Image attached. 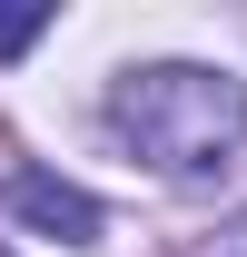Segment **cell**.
<instances>
[{
  "instance_id": "cell-1",
  "label": "cell",
  "mask_w": 247,
  "mask_h": 257,
  "mask_svg": "<svg viewBox=\"0 0 247 257\" xmlns=\"http://www.w3.org/2000/svg\"><path fill=\"white\" fill-rule=\"evenodd\" d=\"M109 139L158 178H227L247 168V79L208 60H149L109 89Z\"/></svg>"
},
{
  "instance_id": "cell-2",
  "label": "cell",
  "mask_w": 247,
  "mask_h": 257,
  "mask_svg": "<svg viewBox=\"0 0 247 257\" xmlns=\"http://www.w3.org/2000/svg\"><path fill=\"white\" fill-rule=\"evenodd\" d=\"M10 218H30L40 237L89 247V237H99V198H89V188H69V178H50V168H30V178H10Z\"/></svg>"
},
{
  "instance_id": "cell-3",
  "label": "cell",
  "mask_w": 247,
  "mask_h": 257,
  "mask_svg": "<svg viewBox=\"0 0 247 257\" xmlns=\"http://www.w3.org/2000/svg\"><path fill=\"white\" fill-rule=\"evenodd\" d=\"M40 30H50V0H20V10H0V60H20Z\"/></svg>"
},
{
  "instance_id": "cell-4",
  "label": "cell",
  "mask_w": 247,
  "mask_h": 257,
  "mask_svg": "<svg viewBox=\"0 0 247 257\" xmlns=\"http://www.w3.org/2000/svg\"><path fill=\"white\" fill-rule=\"evenodd\" d=\"M237 237H247V227H237Z\"/></svg>"
},
{
  "instance_id": "cell-5",
  "label": "cell",
  "mask_w": 247,
  "mask_h": 257,
  "mask_svg": "<svg viewBox=\"0 0 247 257\" xmlns=\"http://www.w3.org/2000/svg\"><path fill=\"white\" fill-rule=\"evenodd\" d=\"M0 257H10V247H0Z\"/></svg>"
}]
</instances>
